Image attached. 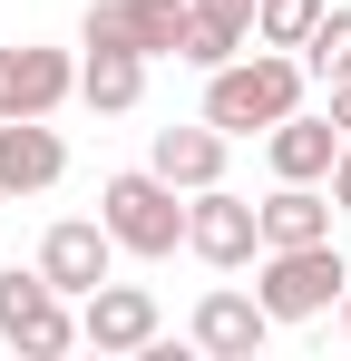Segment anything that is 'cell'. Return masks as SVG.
Instances as JSON below:
<instances>
[{
	"label": "cell",
	"mask_w": 351,
	"mask_h": 361,
	"mask_svg": "<svg viewBox=\"0 0 351 361\" xmlns=\"http://www.w3.org/2000/svg\"><path fill=\"white\" fill-rule=\"evenodd\" d=\"M302 78L312 68L292 59V49H234L225 68H205V127H225V137H264L273 118H292L302 108Z\"/></svg>",
	"instance_id": "cell-1"
},
{
	"label": "cell",
	"mask_w": 351,
	"mask_h": 361,
	"mask_svg": "<svg viewBox=\"0 0 351 361\" xmlns=\"http://www.w3.org/2000/svg\"><path fill=\"white\" fill-rule=\"evenodd\" d=\"M351 283V264H342V244L322 235V244H264L254 254V302L273 312V322H312V312H332Z\"/></svg>",
	"instance_id": "cell-2"
},
{
	"label": "cell",
	"mask_w": 351,
	"mask_h": 361,
	"mask_svg": "<svg viewBox=\"0 0 351 361\" xmlns=\"http://www.w3.org/2000/svg\"><path fill=\"white\" fill-rule=\"evenodd\" d=\"M98 225L117 235V254H137V264H166L176 244H185V205H176V185L156 166H127V176L98 185Z\"/></svg>",
	"instance_id": "cell-3"
},
{
	"label": "cell",
	"mask_w": 351,
	"mask_h": 361,
	"mask_svg": "<svg viewBox=\"0 0 351 361\" xmlns=\"http://www.w3.org/2000/svg\"><path fill=\"white\" fill-rule=\"evenodd\" d=\"M0 342L30 352V361H58L68 342H78V312H68V293H58L39 264H30V274H20V264L0 274Z\"/></svg>",
	"instance_id": "cell-4"
},
{
	"label": "cell",
	"mask_w": 351,
	"mask_h": 361,
	"mask_svg": "<svg viewBox=\"0 0 351 361\" xmlns=\"http://www.w3.org/2000/svg\"><path fill=\"white\" fill-rule=\"evenodd\" d=\"M185 254L215 264V274H244V264L264 254V215H254V195H234V185H195V195H185Z\"/></svg>",
	"instance_id": "cell-5"
},
{
	"label": "cell",
	"mask_w": 351,
	"mask_h": 361,
	"mask_svg": "<svg viewBox=\"0 0 351 361\" xmlns=\"http://www.w3.org/2000/svg\"><path fill=\"white\" fill-rule=\"evenodd\" d=\"M185 0H88V49H137V59H176L185 49Z\"/></svg>",
	"instance_id": "cell-6"
},
{
	"label": "cell",
	"mask_w": 351,
	"mask_h": 361,
	"mask_svg": "<svg viewBox=\"0 0 351 361\" xmlns=\"http://www.w3.org/2000/svg\"><path fill=\"white\" fill-rule=\"evenodd\" d=\"M78 98V59L39 49V39H10L0 49V118H58Z\"/></svg>",
	"instance_id": "cell-7"
},
{
	"label": "cell",
	"mask_w": 351,
	"mask_h": 361,
	"mask_svg": "<svg viewBox=\"0 0 351 361\" xmlns=\"http://www.w3.org/2000/svg\"><path fill=\"white\" fill-rule=\"evenodd\" d=\"M156 332H166V312H156L147 283H117L108 274L98 293H78V342H88V352H147Z\"/></svg>",
	"instance_id": "cell-8"
},
{
	"label": "cell",
	"mask_w": 351,
	"mask_h": 361,
	"mask_svg": "<svg viewBox=\"0 0 351 361\" xmlns=\"http://www.w3.org/2000/svg\"><path fill=\"white\" fill-rule=\"evenodd\" d=\"M39 274H49L68 302L98 293V283L117 274V235H108V225H88V215H58L49 235H39Z\"/></svg>",
	"instance_id": "cell-9"
},
{
	"label": "cell",
	"mask_w": 351,
	"mask_h": 361,
	"mask_svg": "<svg viewBox=\"0 0 351 361\" xmlns=\"http://www.w3.org/2000/svg\"><path fill=\"white\" fill-rule=\"evenodd\" d=\"M185 332H195V352H215V361H254L264 342H273V312H264L254 293H234V283H215V293L195 302Z\"/></svg>",
	"instance_id": "cell-10"
},
{
	"label": "cell",
	"mask_w": 351,
	"mask_h": 361,
	"mask_svg": "<svg viewBox=\"0 0 351 361\" xmlns=\"http://www.w3.org/2000/svg\"><path fill=\"white\" fill-rule=\"evenodd\" d=\"M68 176V147H58L49 118H0V195L20 205V195H49Z\"/></svg>",
	"instance_id": "cell-11"
},
{
	"label": "cell",
	"mask_w": 351,
	"mask_h": 361,
	"mask_svg": "<svg viewBox=\"0 0 351 361\" xmlns=\"http://www.w3.org/2000/svg\"><path fill=\"white\" fill-rule=\"evenodd\" d=\"M332 157H342V127L312 118V108H292V118L264 127V166H273L283 185H322V176H332Z\"/></svg>",
	"instance_id": "cell-12"
},
{
	"label": "cell",
	"mask_w": 351,
	"mask_h": 361,
	"mask_svg": "<svg viewBox=\"0 0 351 361\" xmlns=\"http://www.w3.org/2000/svg\"><path fill=\"white\" fill-rule=\"evenodd\" d=\"M225 147H234V137H225V127H205V118H195V127H156L147 166H156L176 195H195V185H225Z\"/></svg>",
	"instance_id": "cell-13"
},
{
	"label": "cell",
	"mask_w": 351,
	"mask_h": 361,
	"mask_svg": "<svg viewBox=\"0 0 351 361\" xmlns=\"http://www.w3.org/2000/svg\"><path fill=\"white\" fill-rule=\"evenodd\" d=\"M195 20H185V68H225L234 49H254V0H185Z\"/></svg>",
	"instance_id": "cell-14"
},
{
	"label": "cell",
	"mask_w": 351,
	"mask_h": 361,
	"mask_svg": "<svg viewBox=\"0 0 351 361\" xmlns=\"http://www.w3.org/2000/svg\"><path fill=\"white\" fill-rule=\"evenodd\" d=\"M254 215H264V244H322L332 235V185H283L273 176V195Z\"/></svg>",
	"instance_id": "cell-15"
},
{
	"label": "cell",
	"mask_w": 351,
	"mask_h": 361,
	"mask_svg": "<svg viewBox=\"0 0 351 361\" xmlns=\"http://www.w3.org/2000/svg\"><path fill=\"white\" fill-rule=\"evenodd\" d=\"M78 98H88L98 118H127V108L147 98V59H137V49H88V59H78Z\"/></svg>",
	"instance_id": "cell-16"
},
{
	"label": "cell",
	"mask_w": 351,
	"mask_h": 361,
	"mask_svg": "<svg viewBox=\"0 0 351 361\" xmlns=\"http://www.w3.org/2000/svg\"><path fill=\"white\" fill-rule=\"evenodd\" d=\"M312 20H322V0H254V39L264 49H292V59L312 39Z\"/></svg>",
	"instance_id": "cell-17"
},
{
	"label": "cell",
	"mask_w": 351,
	"mask_h": 361,
	"mask_svg": "<svg viewBox=\"0 0 351 361\" xmlns=\"http://www.w3.org/2000/svg\"><path fill=\"white\" fill-rule=\"evenodd\" d=\"M302 68H312V78H351V10H332V0H322L312 39H302Z\"/></svg>",
	"instance_id": "cell-18"
},
{
	"label": "cell",
	"mask_w": 351,
	"mask_h": 361,
	"mask_svg": "<svg viewBox=\"0 0 351 361\" xmlns=\"http://www.w3.org/2000/svg\"><path fill=\"white\" fill-rule=\"evenodd\" d=\"M322 185H332V215H351V137H342V157H332V176H322Z\"/></svg>",
	"instance_id": "cell-19"
},
{
	"label": "cell",
	"mask_w": 351,
	"mask_h": 361,
	"mask_svg": "<svg viewBox=\"0 0 351 361\" xmlns=\"http://www.w3.org/2000/svg\"><path fill=\"white\" fill-rule=\"evenodd\" d=\"M332 127L351 137V78H332Z\"/></svg>",
	"instance_id": "cell-20"
},
{
	"label": "cell",
	"mask_w": 351,
	"mask_h": 361,
	"mask_svg": "<svg viewBox=\"0 0 351 361\" xmlns=\"http://www.w3.org/2000/svg\"><path fill=\"white\" fill-rule=\"evenodd\" d=\"M342 332H351V283H342Z\"/></svg>",
	"instance_id": "cell-21"
},
{
	"label": "cell",
	"mask_w": 351,
	"mask_h": 361,
	"mask_svg": "<svg viewBox=\"0 0 351 361\" xmlns=\"http://www.w3.org/2000/svg\"><path fill=\"white\" fill-rule=\"evenodd\" d=\"M0 225H10V195H0Z\"/></svg>",
	"instance_id": "cell-22"
}]
</instances>
